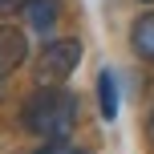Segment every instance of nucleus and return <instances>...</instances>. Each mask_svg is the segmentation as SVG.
<instances>
[{"mask_svg":"<svg viewBox=\"0 0 154 154\" xmlns=\"http://www.w3.org/2000/svg\"><path fill=\"white\" fill-rule=\"evenodd\" d=\"M73 126H77V93L65 85H37L20 106V130L41 138L49 150L69 146Z\"/></svg>","mask_w":154,"mask_h":154,"instance_id":"f257e3e1","label":"nucleus"},{"mask_svg":"<svg viewBox=\"0 0 154 154\" xmlns=\"http://www.w3.org/2000/svg\"><path fill=\"white\" fill-rule=\"evenodd\" d=\"M81 41L77 37H45V45L32 53V81L37 85H65L81 65Z\"/></svg>","mask_w":154,"mask_h":154,"instance_id":"f03ea898","label":"nucleus"},{"mask_svg":"<svg viewBox=\"0 0 154 154\" xmlns=\"http://www.w3.org/2000/svg\"><path fill=\"white\" fill-rule=\"evenodd\" d=\"M29 57H32V49H29V29H20V24H0V81L12 77Z\"/></svg>","mask_w":154,"mask_h":154,"instance_id":"7ed1b4c3","label":"nucleus"},{"mask_svg":"<svg viewBox=\"0 0 154 154\" xmlns=\"http://www.w3.org/2000/svg\"><path fill=\"white\" fill-rule=\"evenodd\" d=\"M24 29L37 37H53V29L61 24V0H24L20 4Z\"/></svg>","mask_w":154,"mask_h":154,"instance_id":"20e7f679","label":"nucleus"},{"mask_svg":"<svg viewBox=\"0 0 154 154\" xmlns=\"http://www.w3.org/2000/svg\"><path fill=\"white\" fill-rule=\"evenodd\" d=\"M130 49H134L138 61L154 65V8L130 20Z\"/></svg>","mask_w":154,"mask_h":154,"instance_id":"39448f33","label":"nucleus"},{"mask_svg":"<svg viewBox=\"0 0 154 154\" xmlns=\"http://www.w3.org/2000/svg\"><path fill=\"white\" fill-rule=\"evenodd\" d=\"M97 106H101V118H106V122L118 118V81H114L109 69L97 73Z\"/></svg>","mask_w":154,"mask_h":154,"instance_id":"423d86ee","label":"nucleus"},{"mask_svg":"<svg viewBox=\"0 0 154 154\" xmlns=\"http://www.w3.org/2000/svg\"><path fill=\"white\" fill-rule=\"evenodd\" d=\"M20 4H24V0H0V16H12V12H20Z\"/></svg>","mask_w":154,"mask_h":154,"instance_id":"0eeeda50","label":"nucleus"},{"mask_svg":"<svg viewBox=\"0 0 154 154\" xmlns=\"http://www.w3.org/2000/svg\"><path fill=\"white\" fill-rule=\"evenodd\" d=\"M146 138L154 142V109H150V114H146Z\"/></svg>","mask_w":154,"mask_h":154,"instance_id":"6e6552de","label":"nucleus"},{"mask_svg":"<svg viewBox=\"0 0 154 154\" xmlns=\"http://www.w3.org/2000/svg\"><path fill=\"white\" fill-rule=\"evenodd\" d=\"M142 4H154V0H142Z\"/></svg>","mask_w":154,"mask_h":154,"instance_id":"1a4fd4ad","label":"nucleus"}]
</instances>
